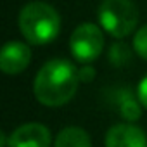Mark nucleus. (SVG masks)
Returning a JSON list of instances; mask_svg holds the SVG:
<instances>
[{
  "mask_svg": "<svg viewBox=\"0 0 147 147\" xmlns=\"http://www.w3.org/2000/svg\"><path fill=\"white\" fill-rule=\"evenodd\" d=\"M78 69L66 59H52L45 62L35 76L33 94L36 100L47 107L67 104L78 90Z\"/></svg>",
  "mask_w": 147,
  "mask_h": 147,
  "instance_id": "nucleus-1",
  "label": "nucleus"
},
{
  "mask_svg": "<svg viewBox=\"0 0 147 147\" xmlns=\"http://www.w3.org/2000/svg\"><path fill=\"white\" fill-rule=\"evenodd\" d=\"M19 31L28 43L33 45H47L57 38L61 30L59 12L47 2L26 4L19 12Z\"/></svg>",
  "mask_w": 147,
  "mask_h": 147,
  "instance_id": "nucleus-2",
  "label": "nucleus"
},
{
  "mask_svg": "<svg viewBox=\"0 0 147 147\" xmlns=\"http://www.w3.org/2000/svg\"><path fill=\"white\" fill-rule=\"evenodd\" d=\"M97 19L106 33L121 40L135 31L138 9L133 0H102L97 9Z\"/></svg>",
  "mask_w": 147,
  "mask_h": 147,
  "instance_id": "nucleus-3",
  "label": "nucleus"
},
{
  "mask_svg": "<svg viewBox=\"0 0 147 147\" xmlns=\"http://www.w3.org/2000/svg\"><path fill=\"white\" fill-rule=\"evenodd\" d=\"M102 28L94 23H82L73 30L69 36L71 55L82 64H92L104 49Z\"/></svg>",
  "mask_w": 147,
  "mask_h": 147,
  "instance_id": "nucleus-4",
  "label": "nucleus"
},
{
  "mask_svg": "<svg viewBox=\"0 0 147 147\" xmlns=\"http://www.w3.org/2000/svg\"><path fill=\"white\" fill-rule=\"evenodd\" d=\"M50 130L42 123H24L7 137V147H50Z\"/></svg>",
  "mask_w": 147,
  "mask_h": 147,
  "instance_id": "nucleus-5",
  "label": "nucleus"
},
{
  "mask_svg": "<svg viewBox=\"0 0 147 147\" xmlns=\"http://www.w3.org/2000/svg\"><path fill=\"white\" fill-rule=\"evenodd\" d=\"M31 61V50L28 43L19 40H11L4 43L2 52H0V69L5 75H19L23 73Z\"/></svg>",
  "mask_w": 147,
  "mask_h": 147,
  "instance_id": "nucleus-6",
  "label": "nucleus"
},
{
  "mask_svg": "<svg viewBox=\"0 0 147 147\" xmlns=\"http://www.w3.org/2000/svg\"><path fill=\"white\" fill-rule=\"evenodd\" d=\"M106 147H147L145 131L133 123H118L106 133Z\"/></svg>",
  "mask_w": 147,
  "mask_h": 147,
  "instance_id": "nucleus-7",
  "label": "nucleus"
},
{
  "mask_svg": "<svg viewBox=\"0 0 147 147\" xmlns=\"http://www.w3.org/2000/svg\"><path fill=\"white\" fill-rule=\"evenodd\" d=\"M113 100L116 104L118 114L128 121V123H135L137 119H140L142 116V104L138 100V95H135L130 88H119L113 92Z\"/></svg>",
  "mask_w": 147,
  "mask_h": 147,
  "instance_id": "nucleus-8",
  "label": "nucleus"
},
{
  "mask_svg": "<svg viewBox=\"0 0 147 147\" xmlns=\"http://www.w3.org/2000/svg\"><path fill=\"white\" fill-rule=\"evenodd\" d=\"M54 147H92V140L83 128L66 126L57 133Z\"/></svg>",
  "mask_w": 147,
  "mask_h": 147,
  "instance_id": "nucleus-9",
  "label": "nucleus"
},
{
  "mask_svg": "<svg viewBox=\"0 0 147 147\" xmlns=\"http://www.w3.org/2000/svg\"><path fill=\"white\" fill-rule=\"evenodd\" d=\"M135 50H131V47L125 42H116L109 47L107 50V59H109V64H113L114 67H123V66H128L130 61H131V55H133Z\"/></svg>",
  "mask_w": 147,
  "mask_h": 147,
  "instance_id": "nucleus-10",
  "label": "nucleus"
},
{
  "mask_svg": "<svg viewBox=\"0 0 147 147\" xmlns=\"http://www.w3.org/2000/svg\"><path fill=\"white\" fill-rule=\"evenodd\" d=\"M131 47H133L135 54H138L144 61H147V24L140 26V28L135 31Z\"/></svg>",
  "mask_w": 147,
  "mask_h": 147,
  "instance_id": "nucleus-11",
  "label": "nucleus"
},
{
  "mask_svg": "<svg viewBox=\"0 0 147 147\" xmlns=\"http://www.w3.org/2000/svg\"><path fill=\"white\" fill-rule=\"evenodd\" d=\"M78 78H80V82H83V83L94 82V78H95V69H94L90 64H83V66L78 69Z\"/></svg>",
  "mask_w": 147,
  "mask_h": 147,
  "instance_id": "nucleus-12",
  "label": "nucleus"
},
{
  "mask_svg": "<svg viewBox=\"0 0 147 147\" xmlns=\"http://www.w3.org/2000/svg\"><path fill=\"white\" fill-rule=\"evenodd\" d=\"M137 95H138V100L144 106V109H147V75L140 80V83L137 87Z\"/></svg>",
  "mask_w": 147,
  "mask_h": 147,
  "instance_id": "nucleus-13",
  "label": "nucleus"
}]
</instances>
